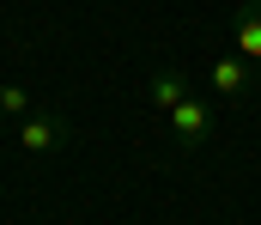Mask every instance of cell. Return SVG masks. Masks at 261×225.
<instances>
[{
  "mask_svg": "<svg viewBox=\"0 0 261 225\" xmlns=\"http://www.w3.org/2000/svg\"><path fill=\"white\" fill-rule=\"evenodd\" d=\"M67 140H73V122H67L61 110H31L18 122V146L24 152H61Z\"/></svg>",
  "mask_w": 261,
  "mask_h": 225,
  "instance_id": "6da1fadb",
  "label": "cell"
},
{
  "mask_svg": "<svg viewBox=\"0 0 261 225\" xmlns=\"http://www.w3.org/2000/svg\"><path fill=\"white\" fill-rule=\"evenodd\" d=\"M164 122H170L176 146H189V152H195V146H206V134H213V104L189 91V97H182V104H176V110H170Z\"/></svg>",
  "mask_w": 261,
  "mask_h": 225,
  "instance_id": "7a4b0ae2",
  "label": "cell"
},
{
  "mask_svg": "<svg viewBox=\"0 0 261 225\" xmlns=\"http://www.w3.org/2000/svg\"><path fill=\"white\" fill-rule=\"evenodd\" d=\"M231 37H237L243 61H261V0H243L231 12Z\"/></svg>",
  "mask_w": 261,
  "mask_h": 225,
  "instance_id": "3957f363",
  "label": "cell"
},
{
  "mask_svg": "<svg viewBox=\"0 0 261 225\" xmlns=\"http://www.w3.org/2000/svg\"><path fill=\"white\" fill-rule=\"evenodd\" d=\"M182 97H189V79L176 73V67H158V73H152V85H146V104H152L158 116H170Z\"/></svg>",
  "mask_w": 261,
  "mask_h": 225,
  "instance_id": "277c9868",
  "label": "cell"
},
{
  "mask_svg": "<svg viewBox=\"0 0 261 225\" xmlns=\"http://www.w3.org/2000/svg\"><path fill=\"white\" fill-rule=\"evenodd\" d=\"M206 79H213L219 97H243V91H249V61H243V55H219V61L206 67Z\"/></svg>",
  "mask_w": 261,
  "mask_h": 225,
  "instance_id": "5b68a950",
  "label": "cell"
},
{
  "mask_svg": "<svg viewBox=\"0 0 261 225\" xmlns=\"http://www.w3.org/2000/svg\"><path fill=\"white\" fill-rule=\"evenodd\" d=\"M0 116H6V122H24V116H31V91H24V85H0Z\"/></svg>",
  "mask_w": 261,
  "mask_h": 225,
  "instance_id": "8992f818",
  "label": "cell"
}]
</instances>
